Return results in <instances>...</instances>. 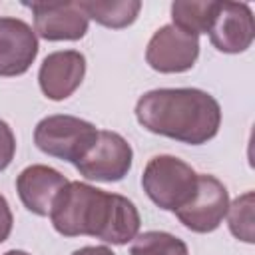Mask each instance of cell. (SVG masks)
<instances>
[{
  "label": "cell",
  "instance_id": "ffe728a7",
  "mask_svg": "<svg viewBox=\"0 0 255 255\" xmlns=\"http://www.w3.org/2000/svg\"><path fill=\"white\" fill-rule=\"evenodd\" d=\"M2 255H30V253L28 251H22V249H10V251H6Z\"/></svg>",
  "mask_w": 255,
  "mask_h": 255
},
{
  "label": "cell",
  "instance_id": "8992f818",
  "mask_svg": "<svg viewBox=\"0 0 255 255\" xmlns=\"http://www.w3.org/2000/svg\"><path fill=\"white\" fill-rule=\"evenodd\" d=\"M199 58V36L187 34L173 24L153 32L145 48V62L159 74H181L195 66Z\"/></svg>",
  "mask_w": 255,
  "mask_h": 255
},
{
  "label": "cell",
  "instance_id": "2e32d148",
  "mask_svg": "<svg viewBox=\"0 0 255 255\" xmlns=\"http://www.w3.org/2000/svg\"><path fill=\"white\" fill-rule=\"evenodd\" d=\"M227 225L235 239L253 243L255 241V223H253V191H245L227 209Z\"/></svg>",
  "mask_w": 255,
  "mask_h": 255
},
{
  "label": "cell",
  "instance_id": "3957f363",
  "mask_svg": "<svg viewBox=\"0 0 255 255\" xmlns=\"http://www.w3.org/2000/svg\"><path fill=\"white\" fill-rule=\"evenodd\" d=\"M141 187L159 209L177 211L195 195L197 173L175 155H153L143 167Z\"/></svg>",
  "mask_w": 255,
  "mask_h": 255
},
{
  "label": "cell",
  "instance_id": "7a4b0ae2",
  "mask_svg": "<svg viewBox=\"0 0 255 255\" xmlns=\"http://www.w3.org/2000/svg\"><path fill=\"white\" fill-rule=\"evenodd\" d=\"M137 124L157 135L203 145L211 141L221 128V106L199 88H157L135 102Z\"/></svg>",
  "mask_w": 255,
  "mask_h": 255
},
{
  "label": "cell",
  "instance_id": "277c9868",
  "mask_svg": "<svg viewBox=\"0 0 255 255\" xmlns=\"http://www.w3.org/2000/svg\"><path fill=\"white\" fill-rule=\"evenodd\" d=\"M98 137V128L82 118L54 114L42 118L34 128L36 147L56 159L78 163Z\"/></svg>",
  "mask_w": 255,
  "mask_h": 255
},
{
  "label": "cell",
  "instance_id": "5b68a950",
  "mask_svg": "<svg viewBox=\"0 0 255 255\" xmlns=\"http://www.w3.org/2000/svg\"><path fill=\"white\" fill-rule=\"evenodd\" d=\"M133 161V149L124 135L110 129H98V137L88 153L74 165L90 181H122Z\"/></svg>",
  "mask_w": 255,
  "mask_h": 255
},
{
  "label": "cell",
  "instance_id": "9a60e30c",
  "mask_svg": "<svg viewBox=\"0 0 255 255\" xmlns=\"http://www.w3.org/2000/svg\"><path fill=\"white\" fill-rule=\"evenodd\" d=\"M129 255H189L187 243L167 231H143L133 237Z\"/></svg>",
  "mask_w": 255,
  "mask_h": 255
},
{
  "label": "cell",
  "instance_id": "30bf717a",
  "mask_svg": "<svg viewBox=\"0 0 255 255\" xmlns=\"http://www.w3.org/2000/svg\"><path fill=\"white\" fill-rule=\"evenodd\" d=\"M86 56L78 50H58L48 54L38 70L42 94L52 102L68 100L84 82Z\"/></svg>",
  "mask_w": 255,
  "mask_h": 255
},
{
  "label": "cell",
  "instance_id": "9c48e42d",
  "mask_svg": "<svg viewBox=\"0 0 255 255\" xmlns=\"http://www.w3.org/2000/svg\"><path fill=\"white\" fill-rule=\"evenodd\" d=\"M255 38L253 10L245 2H219L209 40L223 54H241L251 48Z\"/></svg>",
  "mask_w": 255,
  "mask_h": 255
},
{
  "label": "cell",
  "instance_id": "ba28073f",
  "mask_svg": "<svg viewBox=\"0 0 255 255\" xmlns=\"http://www.w3.org/2000/svg\"><path fill=\"white\" fill-rule=\"evenodd\" d=\"M34 14L36 36L48 42H76L88 32L90 20L78 2H22Z\"/></svg>",
  "mask_w": 255,
  "mask_h": 255
},
{
  "label": "cell",
  "instance_id": "8fae6325",
  "mask_svg": "<svg viewBox=\"0 0 255 255\" xmlns=\"http://www.w3.org/2000/svg\"><path fill=\"white\" fill-rule=\"evenodd\" d=\"M38 36L20 18L0 16V76L14 78L30 70L38 56Z\"/></svg>",
  "mask_w": 255,
  "mask_h": 255
},
{
  "label": "cell",
  "instance_id": "52a82bcc",
  "mask_svg": "<svg viewBox=\"0 0 255 255\" xmlns=\"http://www.w3.org/2000/svg\"><path fill=\"white\" fill-rule=\"evenodd\" d=\"M229 191L227 187L209 173H197V189L187 205L173 211L175 217L193 233H211L215 231L229 209Z\"/></svg>",
  "mask_w": 255,
  "mask_h": 255
},
{
  "label": "cell",
  "instance_id": "d6986e66",
  "mask_svg": "<svg viewBox=\"0 0 255 255\" xmlns=\"http://www.w3.org/2000/svg\"><path fill=\"white\" fill-rule=\"evenodd\" d=\"M72 255H116V253L106 245H86L76 249Z\"/></svg>",
  "mask_w": 255,
  "mask_h": 255
},
{
  "label": "cell",
  "instance_id": "7c38bea8",
  "mask_svg": "<svg viewBox=\"0 0 255 255\" xmlns=\"http://www.w3.org/2000/svg\"><path fill=\"white\" fill-rule=\"evenodd\" d=\"M68 183L66 175H62L58 169L44 165V163H34L24 167L18 177H16V191L22 201V205L40 217L50 215L52 203L60 189Z\"/></svg>",
  "mask_w": 255,
  "mask_h": 255
},
{
  "label": "cell",
  "instance_id": "6da1fadb",
  "mask_svg": "<svg viewBox=\"0 0 255 255\" xmlns=\"http://www.w3.org/2000/svg\"><path fill=\"white\" fill-rule=\"evenodd\" d=\"M52 227L64 237H96L126 245L139 233V211L131 199L98 189L84 181H68L50 209Z\"/></svg>",
  "mask_w": 255,
  "mask_h": 255
},
{
  "label": "cell",
  "instance_id": "5bb4252c",
  "mask_svg": "<svg viewBox=\"0 0 255 255\" xmlns=\"http://www.w3.org/2000/svg\"><path fill=\"white\" fill-rule=\"evenodd\" d=\"M215 0H175L171 2V24L187 34H209L217 12Z\"/></svg>",
  "mask_w": 255,
  "mask_h": 255
},
{
  "label": "cell",
  "instance_id": "e0dca14e",
  "mask_svg": "<svg viewBox=\"0 0 255 255\" xmlns=\"http://www.w3.org/2000/svg\"><path fill=\"white\" fill-rule=\"evenodd\" d=\"M16 153V135L12 131V128L0 120V171H4Z\"/></svg>",
  "mask_w": 255,
  "mask_h": 255
},
{
  "label": "cell",
  "instance_id": "ac0fdd59",
  "mask_svg": "<svg viewBox=\"0 0 255 255\" xmlns=\"http://www.w3.org/2000/svg\"><path fill=\"white\" fill-rule=\"evenodd\" d=\"M12 225H14V215L12 209L6 201V197L0 193V243H4L10 233H12Z\"/></svg>",
  "mask_w": 255,
  "mask_h": 255
},
{
  "label": "cell",
  "instance_id": "4fadbf2b",
  "mask_svg": "<svg viewBox=\"0 0 255 255\" xmlns=\"http://www.w3.org/2000/svg\"><path fill=\"white\" fill-rule=\"evenodd\" d=\"M88 20L112 30H122L131 26L141 10L139 0H80L78 2Z\"/></svg>",
  "mask_w": 255,
  "mask_h": 255
}]
</instances>
